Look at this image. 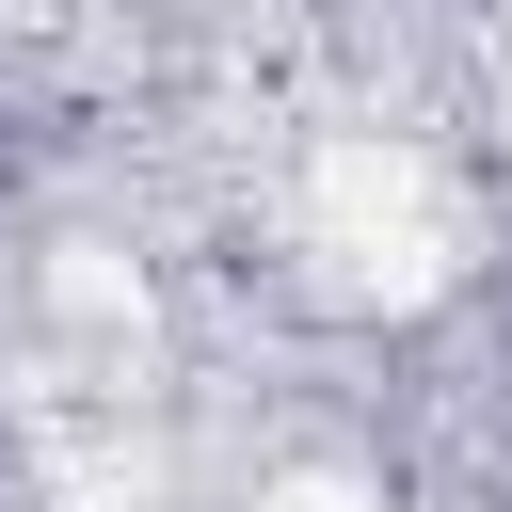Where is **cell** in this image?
Wrapping results in <instances>:
<instances>
[{"label": "cell", "instance_id": "obj_1", "mask_svg": "<svg viewBox=\"0 0 512 512\" xmlns=\"http://www.w3.org/2000/svg\"><path fill=\"white\" fill-rule=\"evenodd\" d=\"M0 192H16V112H0Z\"/></svg>", "mask_w": 512, "mask_h": 512}]
</instances>
